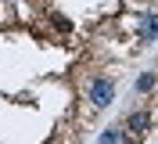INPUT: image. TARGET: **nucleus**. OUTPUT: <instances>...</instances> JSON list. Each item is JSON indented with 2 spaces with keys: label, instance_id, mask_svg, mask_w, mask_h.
<instances>
[{
  "label": "nucleus",
  "instance_id": "f03ea898",
  "mask_svg": "<svg viewBox=\"0 0 158 144\" xmlns=\"http://www.w3.org/2000/svg\"><path fill=\"white\" fill-rule=\"evenodd\" d=\"M126 130H129V133H137V137H144V133L151 130V112H140V108H137V112H129Z\"/></svg>",
  "mask_w": 158,
  "mask_h": 144
},
{
  "label": "nucleus",
  "instance_id": "20e7f679",
  "mask_svg": "<svg viewBox=\"0 0 158 144\" xmlns=\"http://www.w3.org/2000/svg\"><path fill=\"white\" fill-rule=\"evenodd\" d=\"M140 33H144V40H151L158 33V15H148V18H144V25H140Z\"/></svg>",
  "mask_w": 158,
  "mask_h": 144
},
{
  "label": "nucleus",
  "instance_id": "f257e3e1",
  "mask_svg": "<svg viewBox=\"0 0 158 144\" xmlns=\"http://www.w3.org/2000/svg\"><path fill=\"white\" fill-rule=\"evenodd\" d=\"M86 101H90L94 108H108L111 101H115V79H111V76L90 79V86H86Z\"/></svg>",
  "mask_w": 158,
  "mask_h": 144
},
{
  "label": "nucleus",
  "instance_id": "39448f33",
  "mask_svg": "<svg viewBox=\"0 0 158 144\" xmlns=\"http://www.w3.org/2000/svg\"><path fill=\"white\" fill-rule=\"evenodd\" d=\"M101 141H104V144H122V141H126V133L111 126V130H104V137H101Z\"/></svg>",
  "mask_w": 158,
  "mask_h": 144
},
{
  "label": "nucleus",
  "instance_id": "7ed1b4c3",
  "mask_svg": "<svg viewBox=\"0 0 158 144\" xmlns=\"http://www.w3.org/2000/svg\"><path fill=\"white\" fill-rule=\"evenodd\" d=\"M158 76L155 72H144V76H137V94H148V90H155Z\"/></svg>",
  "mask_w": 158,
  "mask_h": 144
}]
</instances>
